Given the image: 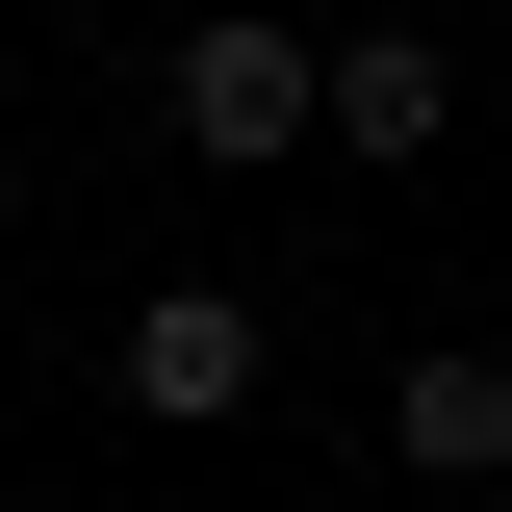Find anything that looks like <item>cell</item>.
<instances>
[{
	"mask_svg": "<svg viewBox=\"0 0 512 512\" xmlns=\"http://www.w3.org/2000/svg\"><path fill=\"white\" fill-rule=\"evenodd\" d=\"M436 128H461V52H436V26L308 52V154H359V180H384V154H436Z\"/></svg>",
	"mask_w": 512,
	"mask_h": 512,
	"instance_id": "1",
	"label": "cell"
},
{
	"mask_svg": "<svg viewBox=\"0 0 512 512\" xmlns=\"http://www.w3.org/2000/svg\"><path fill=\"white\" fill-rule=\"evenodd\" d=\"M128 410H154V436H231L256 410V308L231 282H154V308H128Z\"/></svg>",
	"mask_w": 512,
	"mask_h": 512,
	"instance_id": "2",
	"label": "cell"
},
{
	"mask_svg": "<svg viewBox=\"0 0 512 512\" xmlns=\"http://www.w3.org/2000/svg\"><path fill=\"white\" fill-rule=\"evenodd\" d=\"M180 154H308V26H180Z\"/></svg>",
	"mask_w": 512,
	"mask_h": 512,
	"instance_id": "3",
	"label": "cell"
},
{
	"mask_svg": "<svg viewBox=\"0 0 512 512\" xmlns=\"http://www.w3.org/2000/svg\"><path fill=\"white\" fill-rule=\"evenodd\" d=\"M384 461L487 512V487H512V359H410V384H384Z\"/></svg>",
	"mask_w": 512,
	"mask_h": 512,
	"instance_id": "4",
	"label": "cell"
},
{
	"mask_svg": "<svg viewBox=\"0 0 512 512\" xmlns=\"http://www.w3.org/2000/svg\"><path fill=\"white\" fill-rule=\"evenodd\" d=\"M0 231H26V154H0Z\"/></svg>",
	"mask_w": 512,
	"mask_h": 512,
	"instance_id": "5",
	"label": "cell"
},
{
	"mask_svg": "<svg viewBox=\"0 0 512 512\" xmlns=\"http://www.w3.org/2000/svg\"><path fill=\"white\" fill-rule=\"evenodd\" d=\"M0 436H26V410H0Z\"/></svg>",
	"mask_w": 512,
	"mask_h": 512,
	"instance_id": "6",
	"label": "cell"
},
{
	"mask_svg": "<svg viewBox=\"0 0 512 512\" xmlns=\"http://www.w3.org/2000/svg\"><path fill=\"white\" fill-rule=\"evenodd\" d=\"M487 512H512V487H487Z\"/></svg>",
	"mask_w": 512,
	"mask_h": 512,
	"instance_id": "7",
	"label": "cell"
}]
</instances>
